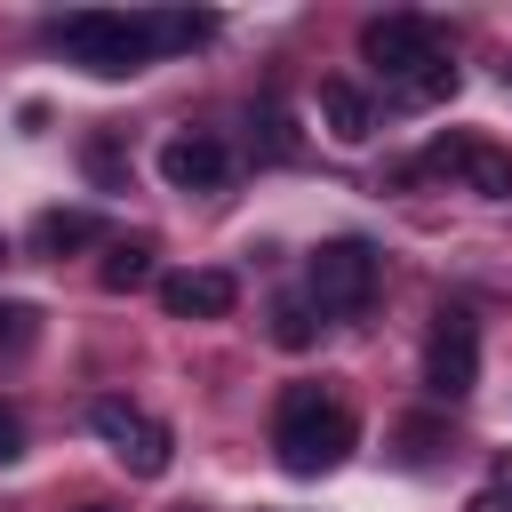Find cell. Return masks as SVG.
<instances>
[{
  "instance_id": "d6986e66",
  "label": "cell",
  "mask_w": 512,
  "mask_h": 512,
  "mask_svg": "<svg viewBox=\"0 0 512 512\" xmlns=\"http://www.w3.org/2000/svg\"><path fill=\"white\" fill-rule=\"evenodd\" d=\"M24 456V424H16V408H0V464H16Z\"/></svg>"
},
{
  "instance_id": "277c9868",
  "label": "cell",
  "mask_w": 512,
  "mask_h": 512,
  "mask_svg": "<svg viewBox=\"0 0 512 512\" xmlns=\"http://www.w3.org/2000/svg\"><path fill=\"white\" fill-rule=\"evenodd\" d=\"M88 432H96V440L136 472V480H160V472H168V448H176V440H168V424H160V416H144L136 400H112V392H104V400H88Z\"/></svg>"
},
{
  "instance_id": "3957f363",
  "label": "cell",
  "mask_w": 512,
  "mask_h": 512,
  "mask_svg": "<svg viewBox=\"0 0 512 512\" xmlns=\"http://www.w3.org/2000/svg\"><path fill=\"white\" fill-rule=\"evenodd\" d=\"M304 288H312V304L336 312V320L368 312V296H376V248H368V240H320L312 264H304Z\"/></svg>"
},
{
  "instance_id": "ba28073f",
  "label": "cell",
  "mask_w": 512,
  "mask_h": 512,
  "mask_svg": "<svg viewBox=\"0 0 512 512\" xmlns=\"http://www.w3.org/2000/svg\"><path fill=\"white\" fill-rule=\"evenodd\" d=\"M240 304V280L216 272V264H192V272H168L160 280V312L168 320H224Z\"/></svg>"
},
{
  "instance_id": "e0dca14e",
  "label": "cell",
  "mask_w": 512,
  "mask_h": 512,
  "mask_svg": "<svg viewBox=\"0 0 512 512\" xmlns=\"http://www.w3.org/2000/svg\"><path fill=\"white\" fill-rule=\"evenodd\" d=\"M440 440H448V432H440L432 416H416V424H400V464H432V456H440Z\"/></svg>"
},
{
  "instance_id": "8992f818",
  "label": "cell",
  "mask_w": 512,
  "mask_h": 512,
  "mask_svg": "<svg viewBox=\"0 0 512 512\" xmlns=\"http://www.w3.org/2000/svg\"><path fill=\"white\" fill-rule=\"evenodd\" d=\"M432 48H440V32H432L424 16H408V8H400V16H368V24H360V56H368L384 80H400V72H408L416 56H432Z\"/></svg>"
},
{
  "instance_id": "44dd1931",
  "label": "cell",
  "mask_w": 512,
  "mask_h": 512,
  "mask_svg": "<svg viewBox=\"0 0 512 512\" xmlns=\"http://www.w3.org/2000/svg\"><path fill=\"white\" fill-rule=\"evenodd\" d=\"M80 512H120V504H80Z\"/></svg>"
},
{
  "instance_id": "9c48e42d",
  "label": "cell",
  "mask_w": 512,
  "mask_h": 512,
  "mask_svg": "<svg viewBox=\"0 0 512 512\" xmlns=\"http://www.w3.org/2000/svg\"><path fill=\"white\" fill-rule=\"evenodd\" d=\"M320 128L336 144H368L376 136V104L352 88V80H320Z\"/></svg>"
},
{
  "instance_id": "5bb4252c",
  "label": "cell",
  "mask_w": 512,
  "mask_h": 512,
  "mask_svg": "<svg viewBox=\"0 0 512 512\" xmlns=\"http://www.w3.org/2000/svg\"><path fill=\"white\" fill-rule=\"evenodd\" d=\"M200 40H216V16H152V48H200Z\"/></svg>"
},
{
  "instance_id": "4fadbf2b",
  "label": "cell",
  "mask_w": 512,
  "mask_h": 512,
  "mask_svg": "<svg viewBox=\"0 0 512 512\" xmlns=\"http://www.w3.org/2000/svg\"><path fill=\"white\" fill-rule=\"evenodd\" d=\"M96 280H104V288H144V280H152V248H144V240H112L104 264H96Z\"/></svg>"
},
{
  "instance_id": "ac0fdd59",
  "label": "cell",
  "mask_w": 512,
  "mask_h": 512,
  "mask_svg": "<svg viewBox=\"0 0 512 512\" xmlns=\"http://www.w3.org/2000/svg\"><path fill=\"white\" fill-rule=\"evenodd\" d=\"M32 328H40V312L8 296V304H0V352H16V344H32Z\"/></svg>"
},
{
  "instance_id": "7402d4cb",
  "label": "cell",
  "mask_w": 512,
  "mask_h": 512,
  "mask_svg": "<svg viewBox=\"0 0 512 512\" xmlns=\"http://www.w3.org/2000/svg\"><path fill=\"white\" fill-rule=\"evenodd\" d=\"M0 256H8V240H0Z\"/></svg>"
},
{
  "instance_id": "6da1fadb",
  "label": "cell",
  "mask_w": 512,
  "mask_h": 512,
  "mask_svg": "<svg viewBox=\"0 0 512 512\" xmlns=\"http://www.w3.org/2000/svg\"><path fill=\"white\" fill-rule=\"evenodd\" d=\"M352 440H360V424H352V408H344V400H328L320 384H288V392H280L272 448H280V464H288L296 480L336 472V464L352 456Z\"/></svg>"
},
{
  "instance_id": "8fae6325",
  "label": "cell",
  "mask_w": 512,
  "mask_h": 512,
  "mask_svg": "<svg viewBox=\"0 0 512 512\" xmlns=\"http://www.w3.org/2000/svg\"><path fill=\"white\" fill-rule=\"evenodd\" d=\"M96 232H104V224H96L88 208H48V216L32 224V248H40V256H72V248H88Z\"/></svg>"
},
{
  "instance_id": "ffe728a7",
  "label": "cell",
  "mask_w": 512,
  "mask_h": 512,
  "mask_svg": "<svg viewBox=\"0 0 512 512\" xmlns=\"http://www.w3.org/2000/svg\"><path fill=\"white\" fill-rule=\"evenodd\" d=\"M464 512H512V496H504V488H480V496H472Z\"/></svg>"
},
{
  "instance_id": "5b68a950",
  "label": "cell",
  "mask_w": 512,
  "mask_h": 512,
  "mask_svg": "<svg viewBox=\"0 0 512 512\" xmlns=\"http://www.w3.org/2000/svg\"><path fill=\"white\" fill-rule=\"evenodd\" d=\"M472 384H480V328H472V312H440L424 336V392L464 400Z\"/></svg>"
},
{
  "instance_id": "52a82bcc",
  "label": "cell",
  "mask_w": 512,
  "mask_h": 512,
  "mask_svg": "<svg viewBox=\"0 0 512 512\" xmlns=\"http://www.w3.org/2000/svg\"><path fill=\"white\" fill-rule=\"evenodd\" d=\"M160 176H168V192H216V184L232 176V152H224L208 128H176V136L160 144Z\"/></svg>"
},
{
  "instance_id": "2e32d148",
  "label": "cell",
  "mask_w": 512,
  "mask_h": 512,
  "mask_svg": "<svg viewBox=\"0 0 512 512\" xmlns=\"http://www.w3.org/2000/svg\"><path fill=\"white\" fill-rule=\"evenodd\" d=\"M272 344H288V352H304L312 344V312L288 296V304H272Z\"/></svg>"
},
{
  "instance_id": "7a4b0ae2",
  "label": "cell",
  "mask_w": 512,
  "mask_h": 512,
  "mask_svg": "<svg viewBox=\"0 0 512 512\" xmlns=\"http://www.w3.org/2000/svg\"><path fill=\"white\" fill-rule=\"evenodd\" d=\"M56 48L72 56V64H88L96 80H128V72H144L160 48H152V16H120V8H80V16H64L56 24Z\"/></svg>"
},
{
  "instance_id": "9a60e30c",
  "label": "cell",
  "mask_w": 512,
  "mask_h": 512,
  "mask_svg": "<svg viewBox=\"0 0 512 512\" xmlns=\"http://www.w3.org/2000/svg\"><path fill=\"white\" fill-rule=\"evenodd\" d=\"M80 160H88V176H96L104 192H120V184H128V152H120L112 136H88V152H80Z\"/></svg>"
},
{
  "instance_id": "7c38bea8",
  "label": "cell",
  "mask_w": 512,
  "mask_h": 512,
  "mask_svg": "<svg viewBox=\"0 0 512 512\" xmlns=\"http://www.w3.org/2000/svg\"><path fill=\"white\" fill-rule=\"evenodd\" d=\"M472 192H488V200H512V152H496V144H464V168H456Z\"/></svg>"
},
{
  "instance_id": "30bf717a",
  "label": "cell",
  "mask_w": 512,
  "mask_h": 512,
  "mask_svg": "<svg viewBox=\"0 0 512 512\" xmlns=\"http://www.w3.org/2000/svg\"><path fill=\"white\" fill-rule=\"evenodd\" d=\"M384 88H392L400 104H448V96H456V56L432 48V56H416V64H408L400 80H384Z\"/></svg>"
}]
</instances>
